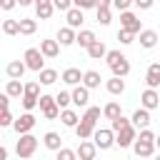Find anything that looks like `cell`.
I'll use <instances>...</instances> for the list:
<instances>
[{"instance_id": "7c38bea8", "label": "cell", "mask_w": 160, "mask_h": 160, "mask_svg": "<svg viewBox=\"0 0 160 160\" xmlns=\"http://www.w3.org/2000/svg\"><path fill=\"white\" fill-rule=\"evenodd\" d=\"M98 150H100V148L95 145V140H92V142L82 140V142H80V148H78V158H80V160H92Z\"/></svg>"}, {"instance_id": "e575fe53", "label": "cell", "mask_w": 160, "mask_h": 160, "mask_svg": "<svg viewBox=\"0 0 160 160\" xmlns=\"http://www.w3.org/2000/svg\"><path fill=\"white\" fill-rule=\"evenodd\" d=\"M110 8H98V22L100 25H110Z\"/></svg>"}, {"instance_id": "603a6c76", "label": "cell", "mask_w": 160, "mask_h": 160, "mask_svg": "<svg viewBox=\"0 0 160 160\" xmlns=\"http://www.w3.org/2000/svg\"><path fill=\"white\" fill-rule=\"evenodd\" d=\"M60 120H62V125H65V128H75V125L80 122L78 112H75V110H70V108H62V112H60Z\"/></svg>"}, {"instance_id": "9a60e30c", "label": "cell", "mask_w": 160, "mask_h": 160, "mask_svg": "<svg viewBox=\"0 0 160 160\" xmlns=\"http://www.w3.org/2000/svg\"><path fill=\"white\" fill-rule=\"evenodd\" d=\"M60 48H62V45H60L58 40H42V42H40V50H42L45 58H58V55H60Z\"/></svg>"}, {"instance_id": "30bf717a", "label": "cell", "mask_w": 160, "mask_h": 160, "mask_svg": "<svg viewBox=\"0 0 160 160\" xmlns=\"http://www.w3.org/2000/svg\"><path fill=\"white\" fill-rule=\"evenodd\" d=\"M88 100H90V88H88V85H78V88L72 90V105L88 108Z\"/></svg>"}, {"instance_id": "5b68a950", "label": "cell", "mask_w": 160, "mask_h": 160, "mask_svg": "<svg viewBox=\"0 0 160 160\" xmlns=\"http://www.w3.org/2000/svg\"><path fill=\"white\" fill-rule=\"evenodd\" d=\"M135 140H138L135 125H128V128H122V130H118V132H115V145H120V148H130Z\"/></svg>"}, {"instance_id": "ba28073f", "label": "cell", "mask_w": 160, "mask_h": 160, "mask_svg": "<svg viewBox=\"0 0 160 160\" xmlns=\"http://www.w3.org/2000/svg\"><path fill=\"white\" fill-rule=\"evenodd\" d=\"M132 150H135V155L138 158H150L152 152H155V140H135L132 142Z\"/></svg>"}, {"instance_id": "f546056e", "label": "cell", "mask_w": 160, "mask_h": 160, "mask_svg": "<svg viewBox=\"0 0 160 160\" xmlns=\"http://www.w3.org/2000/svg\"><path fill=\"white\" fill-rule=\"evenodd\" d=\"M38 30V22L35 20H30V18H22L20 20V35H32Z\"/></svg>"}, {"instance_id": "d590c367", "label": "cell", "mask_w": 160, "mask_h": 160, "mask_svg": "<svg viewBox=\"0 0 160 160\" xmlns=\"http://www.w3.org/2000/svg\"><path fill=\"white\" fill-rule=\"evenodd\" d=\"M55 100H58V105H60V108H68V105L72 102V92H65V90H62V92H58V95H55Z\"/></svg>"}, {"instance_id": "4dcf8cb0", "label": "cell", "mask_w": 160, "mask_h": 160, "mask_svg": "<svg viewBox=\"0 0 160 160\" xmlns=\"http://www.w3.org/2000/svg\"><path fill=\"white\" fill-rule=\"evenodd\" d=\"M2 32L5 35H20V20H2Z\"/></svg>"}, {"instance_id": "ac0fdd59", "label": "cell", "mask_w": 160, "mask_h": 160, "mask_svg": "<svg viewBox=\"0 0 160 160\" xmlns=\"http://www.w3.org/2000/svg\"><path fill=\"white\" fill-rule=\"evenodd\" d=\"M35 10H38V18L40 20H50L52 10H58V8H55L52 0H48V2H35Z\"/></svg>"}, {"instance_id": "f5cc1de1", "label": "cell", "mask_w": 160, "mask_h": 160, "mask_svg": "<svg viewBox=\"0 0 160 160\" xmlns=\"http://www.w3.org/2000/svg\"><path fill=\"white\" fill-rule=\"evenodd\" d=\"M155 145H158V148H160V135H158V138H155Z\"/></svg>"}, {"instance_id": "d6986e66", "label": "cell", "mask_w": 160, "mask_h": 160, "mask_svg": "<svg viewBox=\"0 0 160 160\" xmlns=\"http://www.w3.org/2000/svg\"><path fill=\"white\" fill-rule=\"evenodd\" d=\"M88 55H90L92 60H102V58L108 55V48H105V42H102V40H95V42L88 48Z\"/></svg>"}, {"instance_id": "d6a6232c", "label": "cell", "mask_w": 160, "mask_h": 160, "mask_svg": "<svg viewBox=\"0 0 160 160\" xmlns=\"http://www.w3.org/2000/svg\"><path fill=\"white\" fill-rule=\"evenodd\" d=\"M145 82H148V88H160V72H155V70H148V75H145Z\"/></svg>"}, {"instance_id": "2e32d148", "label": "cell", "mask_w": 160, "mask_h": 160, "mask_svg": "<svg viewBox=\"0 0 160 160\" xmlns=\"http://www.w3.org/2000/svg\"><path fill=\"white\" fill-rule=\"evenodd\" d=\"M25 70H28V62H22V60H12V62H8V68H5L8 78H22Z\"/></svg>"}, {"instance_id": "8992f818", "label": "cell", "mask_w": 160, "mask_h": 160, "mask_svg": "<svg viewBox=\"0 0 160 160\" xmlns=\"http://www.w3.org/2000/svg\"><path fill=\"white\" fill-rule=\"evenodd\" d=\"M12 128H15V132H18V135H22V132H30V130L35 128V115H32L30 110H28V112H22V115H20V118L12 122Z\"/></svg>"}, {"instance_id": "e0dca14e", "label": "cell", "mask_w": 160, "mask_h": 160, "mask_svg": "<svg viewBox=\"0 0 160 160\" xmlns=\"http://www.w3.org/2000/svg\"><path fill=\"white\" fill-rule=\"evenodd\" d=\"M5 92H8L10 98H20V95L25 92V85L20 82V78H10L8 85H5Z\"/></svg>"}, {"instance_id": "7402d4cb", "label": "cell", "mask_w": 160, "mask_h": 160, "mask_svg": "<svg viewBox=\"0 0 160 160\" xmlns=\"http://www.w3.org/2000/svg\"><path fill=\"white\" fill-rule=\"evenodd\" d=\"M140 45L148 48V50L155 48V45H158V32H155V30H140Z\"/></svg>"}, {"instance_id": "1f68e13d", "label": "cell", "mask_w": 160, "mask_h": 160, "mask_svg": "<svg viewBox=\"0 0 160 160\" xmlns=\"http://www.w3.org/2000/svg\"><path fill=\"white\" fill-rule=\"evenodd\" d=\"M128 125H132V120H128V118H122V115H118L115 120H110V128L118 132V130H122V128H128Z\"/></svg>"}, {"instance_id": "277c9868", "label": "cell", "mask_w": 160, "mask_h": 160, "mask_svg": "<svg viewBox=\"0 0 160 160\" xmlns=\"http://www.w3.org/2000/svg\"><path fill=\"white\" fill-rule=\"evenodd\" d=\"M92 138H95V145H98L100 150H108V148H112V145H115V130H112V128H110V130L100 128V130H95V132H92Z\"/></svg>"}, {"instance_id": "836d02e7", "label": "cell", "mask_w": 160, "mask_h": 160, "mask_svg": "<svg viewBox=\"0 0 160 160\" xmlns=\"http://www.w3.org/2000/svg\"><path fill=\"white\" fill-rule=\"evenodd\" d=\"M132 38H135V32H132V30H125V28H120V30H118V40H120L122 45H130V42H132Z\"/></svg>"}, {"instance_id": "52a82bcc", "label": "cell", "mask_w": 160, "mask_h": 160, "mask_svg": "<svg viewBox=\"0 0 160 160\" xmlns=\"http://www.w3.org/2000/svg\"><path fill=\"white\" fill-rule=\"evenodd\" d=\"M120 28L132 30V32H140V20H138V15L130 12V10H122V12H120Z\"/></svg>"}, {"instance_id": "db71d44e", "label": "cell", "mask_w": 160, "mask_h": 160, "mask_svg": "<svg viewBox=\"0 0 160 160\" xmlns=\"http://www.w3.org/2000/svg\"><path fill=\"white\" fill-rule=\"evenodd\" d=\"M35 2H48V0H35Z\"/></svg>"}, {"instance_id": "484cf974", "label": "cell", "mask_w": 160, "mask_h": 160, "mask_svg": "<svg viewBox=\"0 0 160 160\" xmlns=\"http://www.w3.org/2000/svg\"><path fill=\"white\" fill-rule=\"evenodd\" d=\"M100 80H102V78H100L98 70H88V72L82 75V85H88L90 90H92V88H100Z\"/></svg>"}, {"instance_id": "c3c4849f", "label": "cell", "mask_w": 160, "mask_h": 160, "mask_svg": "<svg viewBox=\"0 0 160 160\" xmlns=\"http://www.w3.org/2000/svg\"><path fill=\"white\" fill-rule=\"evenodd\" d=\"M15 5H18V0H0V8L2 10H12Z\"/></svg>"}, {"instance_id": "cb8c5ba5", "label": "cell", "mask_w": 160, "mask_h": 160, "mask_svg": "<svg viewBox=\"0 0 160 160\" xmlns=\"http://www.w3.org/2000/svg\"><path fill=\"white\" fill-rule=\"evenodd\" d=\"M95 40H98V38H95V32H92V30H80V32H78V40H75V42H78L80 48H85V50H88V48H90V45H92Z\"/></svg>"}, {"instance_id": "ee69618b", "label": "cell", "mask_w": 160, "mask_h": 160, "mask_svg": "<svg viewBox=\"0 0 160 160\" xmlns=\"http://www.w3.org/2000/svg\"><path fill=\"white\" fill-rule=\"evenodd\" d=\"M55 2V8L58 10H62V12H68L70 10V5H72V0H52Z\"/></svg>"}, {"instance_id": "8d00e7d4", "label": "cell", "mask_w": 160, "mask_h": 160, "mask_svg": "<svg viewBox=\"0 0 160 160\" xmlns=\"http://www.w3.org/2000/svg\"><path fill=\"white\" fill-rule=\"evenodd\" d=\"M55 102H58V100H55V98H50V95H40V98H38L40 110H48V108H50V105H55Z\"/></svg>"}, {"instance_id": "6da1fadb", "label": "cell", "mask_w": 160, "mask_h": 160, "mask_svg": "<svg viewBox=\"0 0 160 160\" xmlns=\"http://www.w3.org/2000/svg\"><path fill=\"white\" fill-rule=\"evenodd\" d=\"M105 62H108V68L112 70V75H120V78H125V75L130 72V62H128V58H125L120 50H108V55H105Z\"/></svg>"}, {"instance_id": "7bdbcfd3", "label": "cell", "mask_w": 160, "mask_h": 160, "mask_svg": "<svg viewBox=\"0 0 160 160\" xmlns=\"http://www.w3.org/2000/svg\"><path fill=\"white\" fill-rule=\"evenodd\" d=\"M112 5H115L120 12H122V10H128L130 5H135V0H112Z\"/></svg>"}, {"instance_id": "f6af8a7d", "label": "cell", "mask_w": 160, "mask_h": 160, "mask_svg": "<svg viewBox=\"0 0 160 160\" xmlns=\"http://www.w3.org/2000/svg\"><path fill=\"white\" fill-rule=\"evenodd\" d=\"M72 5H75V8H82V10H88V8H95V0H72Z\"/></svg>"}, {"instance_id": "b9f144b4", "label": "cell", "mask_w": 160, "mask_h": 160, "mask_svg": "<svg viewBox=\"0 0 160 160\" xmlns=\"http://www.w3.org/2000/svg\"><path fill=\"white\" fill-rule=\"evenodd\" d=\"M15 120H12V115H10V110H2V115H0V125L2 128H10Z\"/></svg>"}, {"instance_id": "11a10c76", "label": "cell", "mask_w": 160, "mask_h": 160, "mask_svg": "<svg viewBox=\"0 0 160 160\" xmlns=\"http://www.w3.org/2000/svg\"><path fill=\"white\" fill-rule=\"evenodd\" d=\"M158 90H160V88H158Z\"/></svg>"}, {"instance_id": "bcb514c9", "label": "cell", "mask_w": 160, "mask_h": 160, "mask_svg": "<svg viewBox=\"0 0 160 160\" xmlns=\"http://www.w3.org/2000/svg\"><path fill=\"white\" fill-rule=\"evenodd\" d=\"M152 2H155V0H135V5H138L140 10H150V8H152Z\"/></svg>"}, {"instance_id": "9c48e42d", "label": "cell", "mask_w": 160, "mask_h": 160, "mask_svg": "<svg viewBox=\"0 0 160 160\" xmlns=\"http://www.w3.org/2000/svg\"><path fill=\"white\" fill-rule=\"evenodd\" d=\"M140 102H142V108H148V110L158 108V105H160V90H155V88H148V90L140 95Z\"/></svg>"}, {"instance_id": "60d3db41", "label": "cell", "mask_w": 160, "mask_h": 160, "mask_svg": "<svg viewBox=\"0 0 160 160\" xmlns=\"http://www.w3.org/2000/svg\"><path fill=\"white\" fill-rule=\"evenodd\" d=\"M75 155H78V152H72V150H68V148H60V150H58V160H75Z\"/></svg>"}, {"instance_id": "3957f363", "label": "cell", "mask_w": 160, "mask_h": 160, "mask_svg": "<svg viewBox=\"0 0 160 160\" xmlns=\"http://www.w3.org/2000/svg\"><path fill=\"white\" fill-rule=\"evenodd\" d=\"M22 60L28 62V70L40 72V70H42V62H45V55H42V50H38V48H28L25 55H22Z\"/></svg>"}, {"instance_id": "816d5d0a", "label": "cell", "mask_w": 160, "mask_h": 160, "mask_svg": "<svg viewBox=\"0 0 160 160\" xmlns=\"http://www.w3.org/2000/svg\"><path fill=\"white\" fill-rule=\"evenodd\" d=\"M148 70H155V72H160V62H152V65H150Z\"/></svg>"}, {"instance_id": "4316f807", "label": "cell", "mask_w": 160, "mask_h": 160, "mask_svg": "<svg viewBox=\"0 0 160 160\" xmlns=\"http://www.w3.org/2000/svg\"><path fill=\"white\" fill-rule=\"evenodd\" d=\"M42 140H45V148H48V150H55V152H58L60 145H62V138H60L58 132H45Z\"/></svg>"}, {"instance_id": "4fadbf2b", "label": "cell", "mask_w": 160, "mask_h": 160, "mask_svg": "<svg viewBox=\"0 0 160 160\" xmlns=\"http://www.w3.org/2000/svg\"><path fill=\"white\" fill-rule=\"evenodd\" d=\"M75 40H78V35H75V28H70V25H68V28H60V30H58V42H60L62 48L72 45Z\"/></svg>"}, {"instance_id": "681fc988", "label": "cell", "mask_w": 160, "mask_h": 160, "mask_svg": "<svg viewBox=\"0 0 160 160\" xmlns=\"http://www.w3.org/2000/svg\"><path fill=\"white\" fill-rule=\"evenodd\" d=\"M112 0H95V8H110Z\"/></svg>"}, {"instance_id": "74e56055", "label": "cell", "mask_w": 160, "mask_h": 160, "mask_svg": "<svg viewBox=\"0 0 160 160\" xmlns=\"http://www.w3.org/2000/svg\"><path fill=\"white\" fill-rule=\"evenodd\" d=\"M22 95H35V98H40V82H28Z\"/></svg>"}, {"instance_id": "7a4b0ae2", "label": "cell", "mask_w": 160, "mask_h": 160, "mask_svg": "<svg viewBox=\"0 0 160 160\" xmlns=\"http://www.w3.org/2000/svg\"><path fill=\"white\" fill-rule=\"evenodd\" d=\"M38 150V138L35 135H30V132H22L20 135V140H18V145H15V152H18V158H32V152Z\"/></svg>"}, {"instance_id": "83f0119b", "label": "cell", "mask_w": 160, "mask_h": 160, "mask_svg": "<svg viewBox=\"0 0 160 160\" xmlns=\"http://www.w3.org/2000/svg\"><path fill=\"white\" fill-rule=\"evenodd\" d=\"M38 80H40L42 85H52V82L58 80V72H55V70H50V68H42V70L38 72Z\"/></svg>"}, {"instance_id": "d4e9b609", "label": "cell", "mask_w": 160, "mask_h": 160, "mask_svg": "<svg viewBox=\"0 0 160 160\" xmlns=\"http://www.w3.org/2000/svg\"><path fill=\"white\" fill-rule=\"evenodd\" d=\"M82 75H85V72H80L78 68H68V70L62 72V80H65L68 85H80V80H82Z\"/></svg>"}, {"instance_id": "8fae6325", "label": "cell", "mask_w": 160, "mask_h": 160, "mask_svg": "<svg viewBox=\"0 0 160 160\" xmlns=\"http://www.w3.org/2000/svg\"><path fill=\"white\" fill-rule=\"evenodd\" d=\"M130 120H132V125H135V128H140V130H142V128H148V125H150V110H148V108H138V110L132 112V118H130Z\"/></svg>"}, {"instance_id": "44dd1931", "label": "cell", "mask_w": 160, "mask_h": 160, "mask_svg": "<svg viewBox=\"0 0 160 160\" xmlns=\"http://www.w3.org/2000/svg\"><path fill=\"white\" fill-rule=\"evenodd\" d=\"M82 20H85L82 8H70V10H68V25H70V28H80Z\"/></svg>"}, {"instance_id": "f1b7e54d", "label": "cell", "mask_w": 160, "mask_h": 160, "mask_svg": "<svg viewBox=\"0 0 160 160\" xmlns=\"http://www.w3.org/2000/svg\"><path fill=\"white\" fill-rule=\"evenodd\" d=\"M102 115H105L108 120H115L118 115H122V108H120V102H108V105L102 108Z\"/></svg>"}, {"instance_id": "ffe728a7", "label": "cell", "mask_w": 160, "mask_h": 160, "mask_svg": "<svg viewBox=\"0 0 160 160\" xmlns=\"http://www.w3.org/2000/svg\"><path fill=\"white\" fill-rule=\"evenodd\" d=\"M108 92H110V95H122V92H125V80H122L120 75H112V78L108 80Z\"/></svg>"}, {"instance_id": "ab89813d", "label": "cell", "mask_w": 160, "mask_h": 160, "mask_svg": "<svg viewBox=\"0 0 160 160\" xmlns=\"http://www.w3.org/2000/svg\"><path fill=\"white\" fill-rule=\"evenodd\" d=\"M35 105H38V98L35 95H22V108L25 110H32Z\"/></svg>"}, {"instance_id": "7dc6e473", "label": "cell", "mask_w": 160, "mask_h": 160, "mask_svg": "<svg viewBox=\"0 0 160 160\" xmlns=\"http://www.w3.org/2000/svg\"><path fill=\"white\" fill-rule=\"evenodd\" d=\"M0 108H2V110H8V108H10V95H8V92H2V95H0Z\"/></svg>"}, {"instance_id": "5bb4252c", "label": "cell", "mask_w": 160, "mask_h": 160, "mask_svg": "<svg viewBox=\"0 0 160 160\" xmlns=\"http://www.w3.org/2000/svg\"><path fill=\"white\" fill-rule=\"evenodd\" d=\"M75 132H78V138H80V140H88V138L95 132V122H90V120L80 118V122L75 125Z\"/></svg>"}, {"instance_id": "f35d334b", "label": "cell", "mask_w": 160, "mask_h": 160, "mask_svg": "<svg viewBox=\"0 0 160 160\" xmlns=\"http://www.w3.org/2000/svg\"><path fill=\"white\" fill-rule=\"evenodd\" d=\"M82 118H85V120H90V122H98V118H100V108H88Z\"/></svg>"}, {"instance_id": "f907efd6", "label": "cell", "mask_w": 160, "mask_h": 160, "mask_svg": "<svg viewBox=\"0 0 160 160\" xmlns=\"http://www.w3.org/2000/svg\"><path fill=\"white\" fill-rule=\"evenodd\" d=\"M30 2H35V0H18V5H20V8H28Z\"/></svg>"}]
</instances>
